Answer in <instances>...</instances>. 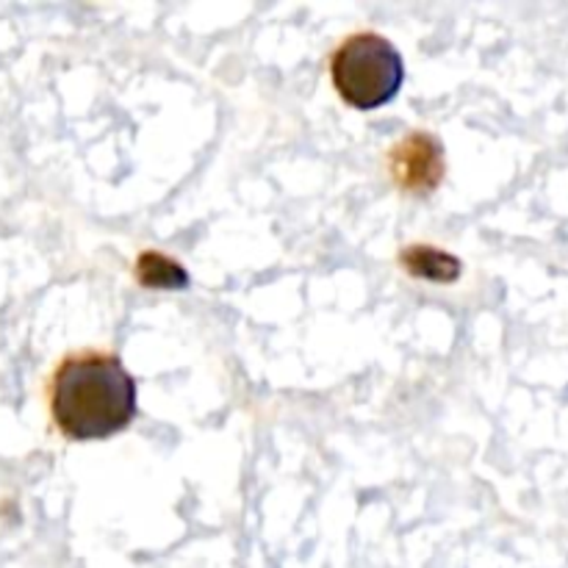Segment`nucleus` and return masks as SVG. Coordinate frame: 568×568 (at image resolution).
<instances>
[{
	"label": "nucleus",
	"instance_id": "obj_1",
	"mask_svg": "<svg viewBox=\"0 0 568 568\" xmlns=\"http://www.w3.org/2000/svg\"><path fill=\"white\" fill-rule=\"evenodd\" d=\"M50 416L70 442H103L136 416V381L116 355H70L50 381Z\"/></svg>",
	"mask_w": 568,
	"mask_h": 568
},
{
	"label": "nucleus",
	"instance_id": "obj_2",
	"mask_svg": "<svg viewBox=\"0 0 568 568\" xmlns=\"http://www.w3.org/2000/svg\"><path fill=\"white\" fill-rule=\"evenodd\" d=\"M331 78L344 103L358 111H375L399 94L405 61L386 37L364 31L338 44L331 59Z\"/></svg>",
	"mask_w": 568,
	"mask_h": 568
},
{
	"label": "nucleus",
	"instance_id": "obj_3",
	"mask_svg": "<svg viewBox=\"0 0 568 568\" xmlns=\"http://www.w3.org/2000/svg\"><path fill=\"white\" fill-rule=\"evenodd\" d=\"M403 264L410 275L425 277V281H438V283H453L460 275V261L453 258L449 253H442L436 247H425V244H416L403 253Z\"/></svg>",
	"mask_w": 568,
	"mask_h": 568
},
{
	"label": "nucleus",
	"instance_id": "obj_4",
	"mask_svg": "<svg viewBox=\"0 0 568 568\" xmlns=\"http://www.w3.org/2000/svg\"><path fill=\"white\" fill-rule=\"evenodd\" d=\"M136 275L139 283L148 288H166L170 292V288L189 286V275L183 272V266L161 253H144L136 264Z\"/></svg>",
	"mask_w": 568,
	"mask_h": 568
}]
</instances>
